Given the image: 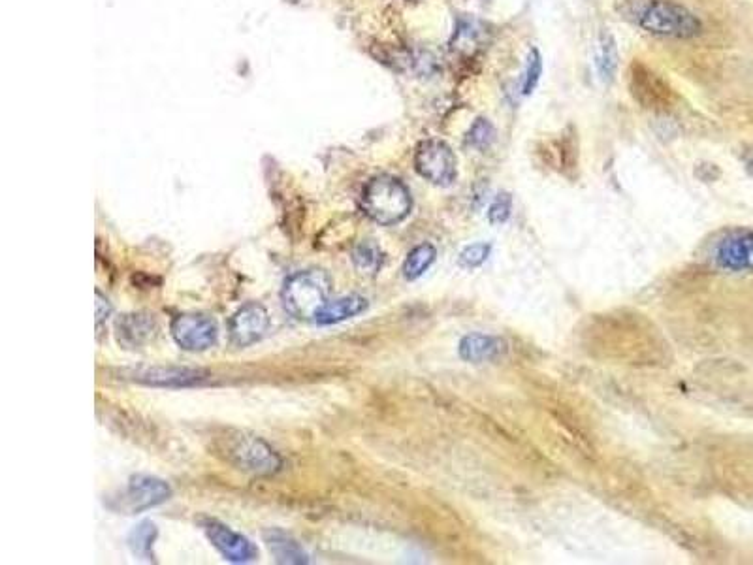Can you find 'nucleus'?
<instances>
[{
	"label": "nucleus",
	"instance_id": "obj_1",
	"mask_svg": "<svg viewBox=\"0 0 753 565\" xmlns=\"http://www.w3.org/2000/svg\"><path fill=\"white\" fill-rule=\"evenodd\" d=\"M332 279L324 270H305L290 275L283 285L281 300L287 313L298 321L315 323L324 306L330 302Z\"/></svg>",
	"mask_w": 753,
	"mask_h": 565
},
{
	"label": "nucleus",
	"instance_id": "obj_2",
	"mask_svg": "<svg viewBox=\"0 0 753 565\" xmlns=\"http://www.w3.org/2000/svg\"><path fill=\"white\" fill-rule=\"evenodd\" d=\"M360 206L377 225L394 226L407 219L413 210V198L401 179L377 176L364 187Z\"/></svg>",
	"mask_w": 753,
	"mask_h": 565
},
{
	"label": "nucleus",
	"instance_id": "obj_3",
	"mask_svg": "<svg viewBox=\"0 0 753 565\" xmlns=\"http://www.w3.org/2000/svg\"><path fill=\"white\" fill-rule=\"evenodd\" d=\"M219 451L223 452V456L234 468L258 477L273 475L283 466L281 456L266 441L240 432L223 437Z\"/></svg>",
	"mask_w": 753,
	"mask_h": 565
},
{
	"label": "nucleus",
	"instance_id": "obj_4",
	"mask_svg": "<svg viewBox=\"0 0 753 565\" xmlns=\"http://www.w3.org/2000/svg\"><path fill=\"white\" fill-rule=\"evenodd\" d=\"M639 25L648 33L673 38H693L701 33V21L688 8L669 0L650 2L639 16Z\"/></svg>",
	"mask_w": 753,
	"mask_h": 565
},
{
	"label": "nucleus",
	"instance_id": "obj_5",
	"mask_svg": "<svg viewBox=\"0 0 753 565\" xmlns=\"http://www.w3.org/2000/svg\"><path fill=\"white\" fill-rule=\"evenodd\" d=\"M172 488L151 475H134L117 496L108 500V507L123 515H138L170 500Z\"/></svg>",
	"mask_w": 753,
	"mask_h": 565
},
{
	"label": "nucleus",
	"instance_id": "obj_6",
	"mask_svg": "<svg viewBox=\"0 0 753 565\" xmlns=\"http://www.w3.org/2000/svg\"><path fill=\"white\" fill-rule=\"evenodd\" d=\"M415 168L426 181L437 187H450L458 178V161L445 142L426 140L417 147Z\"/></svg>",
	"mask_w": 753,
	"mask_h": 565
},
{
	"label": "nucleus",
	"instance_id": "obj_7",
	"mask_svg": "<svg viewBox=\"0 0 753 565\" xmlns=\"http://www.w3.org/2000/svg\"><path fill=\"white\" fill-rule=\"evenodd\" d=\"M172 336L181 349L202 353L217 343L219 328L208 315L183 313L172 321Z\"/></svg>",
	"mask_w": 753,
	"mask_h": 565
},
{
	"label": "nucleus",
	"instance_id": "obj_8",
	"mask_svg": "<svg viewBox=\"0 0 753 565\" xmlns=\"http://www.w3.org/2000/svg\"><path fill=\"white\" fill-rule=\"evenodd\" d=\"M202 530L208 535L211 545L219 550L225 560L232 564H249L258 558V549L241 533L230 530L226 524L206 518L202 520Z\"/></svg>",
	"mask_w": 753,
	"mask_h": 565
},
{
	"label": "nucleus",
	"instance_id": "obj_9",
	"mask_svg": "<svg viewBox=\"0 0 753 565\" xmlns=\"http://www.w3.org/2000/svg\"><path fill=\"white\" fill-rule=\"evenodd\" d=\"M270 328V315L258 302L241 306L228 323V339L234 347H249L264 338Z\"/></svg>",
	"mask_w": 753,
	"mask_h": 565
},
{
	"label": "nucleus",
	"instance_id": "obj_10",
	"mask_svg": "<svg viewBox=\"0 0 753 565\" xmlns=\"http://www.w3.org/2000/svg\"><path fill=\"white\" fill-rule=\"evenodd\" d=\"M714 262L727 272H753L752 230H735L723 236L714 249Z\"/></svg>",
	"mask_w": 753,
	"mask_h": 565
},
{
	"label": "nucleus",
	"instance_id": "obj_11",
	"mask_svg": "<svg viewBox=\"0 0 753 565\" xmlns=\"http://www.w3.org/2000/svg\"><path fill=\"white\" fill-rule=\"evenodd\" d=\"M121 375L130 381L151 385V387H193L208 377V372L193 368H174V366H142L123 370Z\"/></svg>",
	"mask_w": 753,
	"mask_h": 565
},
{
	"label": "nucleus",
	"instance_id": "obj_12",
	"mask_svg": "<svg viewBox=\"0 0 753 565\" xmlns=\"http://www.w3.org/2000/svg\"><path fill=\"white\" fill-rule=\"evenodd\" d=\"M159 324L149 313H127L115 321V338L125 349H140L157 338Z\"/></svg>",
	"mask_w": 753,
	"mask_h": 565
},
{
	"label": "nucleus",
	"instance_id": "obj_13",
	"mask_svg": "<svg viewBox=\"0 0 753 565\" xmlns=\"http://www.w3.org/2000/svg\"><path fill=\"white\" fill-rule=\"evenodd\" d=\"M507 351V343L497 336L467 334L458 345V355L464 362H492Z\"/></svg>",
	"mask_w": 753,
	"mask_h": 565
},
{
	"label": "nucleus",
	"instance_id": "obj_14",
	"mask_svg": "<svg viewBox=\"0 0 753 565\" xmlns=\"http://www.w3.org/2000/svg\"><path fill=\"white\" fill-rule=\"evenodd\" d=\"M264 541L268 545V549L273 554L275 562L277 564L285 565H305L309 564V556L305 554V550L302 549V545L292 539L289 533L281 532V530H268L264 532Z\"/></svg>",
	"mask_w": 753,
	"mask_h": 565
},
{
	"label": "nucleus",
	"instance_id": "obj_15",
	"mask_svg": "<svg viewBox=\"0 0 753 565\" xmlns=\"http://www.w3.org/2000/svg\"><path fill=\"white\" fill-rule=\"evenodd\" d=\"M368 306V300L364 296H358V294L337 298V300H332L324 306L315 323L321 324V326L343 323V321H349L356 315L364 313Z\"/></svg>",
	"mask_w": 753,
	"mask_h": 565
},
{
	"label": "nucleus",
	"instance_id": "obj_16",
	"mask_svg": "<svg viewBox=\"0 0 753 565\" xmlns=\"http://www.w3.org/2000/svg\"><path fill=\"white\" fill-rule=\"evenodd\" d=\"M435 259H437V249L433 247L432 243L417 245L403 262V268H401L403 277L407 281H417L418 277H422L432 268Z\"/></svg>",
	"mask_w": 753,
	"mask_h": 565
},
{
	"label": "nucleus",
	"instance_id": "obj_17",
	"mask_svg": "<svg viewBox=\"0 0 753 565\" xmlns=\"http://www.w3.org/2000/svg\"><path fill=\"white\" fill-rule=\"evenodd\" d=\"M385 262V253L377 243L362 242L354 247L353 264L358 270V274L377 275L383 268Z\"/></svg>",
	"mask_w": 753,
	"mask_h": 565
},
{
	"label": "nucleus",
	"instance_id": "obj_18",
	"mask_svg": "<svg viewBox=\"0 0 753 565\" xmlns=\"http://www.w3.org/2000/svg\"><path fill=\"white\" fill-rule=\"evenodd\" d=\"M595 65H597V72H599L601 80L610 81L614 78L616 68H618V48H616L612 34H601L597 51H595Z\"/></svg>",
	"mask_w": 753,
	"mask_h": 565
},
{
	"label": "nucleus",
	"instance_id": "obj_19",
	"mask_svg": "<svg viewBox=\"0 0 753 565\" xmlns=\"http://www.w3.org/2000/svg\"><path fill=\"white\" fill-rule=\"evenodd\" d=\"M157 535H159V530L151 520L140 522L129 535V547L132 554L140 556L144 560H151Z\"/></svg>",
	"mask_w": 753,
	"mask_h": 565
},
{
	"label": "nucleus",
	"instance_id": "obj_20",
	"mask_svg": "<svg viewBox=\"0 0 753 565\" xmlns=\"http://www.w3.org/2000/svg\"><path fill=\"white\" fill-rule=\"evenodd\" d=\"M496 140V129L494 125L488 121V119H477L473 123V127L467 132V146L475 147V149H488V147L494 144Z\"/></svg>",
	"mask_w": 753,
	"mask_h": 565
},
{
	"label": "nucleus",
	"instance_id": "obj_21",
	"mask_svg": "<svg viewBox=\"0 0 753 565\" xmlns=\"http://www.w3.org/2000/svg\"><path fill=\"white\" fill-rule=\"evenodd\" d=\"M541 74H543V61H541V55L537 49H531L528 55V63H526V70H524V83H522V93L524 95H531L533 89L537 87V83L541 80Z\"/></svg>",
	"mask_w": 753,
	"mask_h": 565
},
{
	"label": "nucleus",
	"instance_id": "obj_22",
	"mask_svg": "<svg viewBox=\"0 0 753 565\" xmlns=\"http://www.w3.org/2000/svg\"><path fill=\"white\" fill-rule=\"evenodd\" d=\"M490 251L492 247L488 243H471L460 253V264L467 270L479 268L490 257Z\"/></svg>",
	"mask_w": 753,
	"mask_h": 565
},
{
	"label": "nucleus",
	"instance_id": "obj_23",
	"mask_svg": "<svg viewBox=\"0 0 753 565\" xmlns=\"http://www.w3.org/2000/svg\"><path fill=\"white\" fill-rule=\"evenodd\" d=\"M513 211V196L509 193H499L488 210L490 225H503L509 221Z\"/></svg>",
	"mask_w": 753,
	"mask_h": 565
},
{
	"label": "nucleus",
	"instance_id": "obj_24",
	"mask_svg": "<svg viewBox=\"0 0 753 565\" xmlns=\"http://www.w3.org/2000/svg\"><path fill=\"white\" fill-rule=\"evenodd\" d=\"M112 315V306L108 302V298L102 296V292L97 291V330H102V324L108 321V317Z\"/></svg>",
	"mask_w": 753,
	"mask_h": 565
}]
</instances>
